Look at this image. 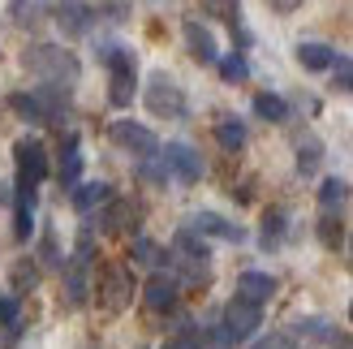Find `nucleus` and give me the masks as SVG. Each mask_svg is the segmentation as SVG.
<instances>
[{
  "instance_id": "nucleus-1",
  "label": "nucleus",
  "mask_w": 353,
  "mask_h": 349,
  "mask_svg": "<svg viewBox=\"0 0 353 349\" xmlns=\"http://www.w3.org/2000/svg\"><path fill=\"white\" fill-rule=\"evenodd\" d=\"M26 69L43 86H57V91H69V86L78 82V61H74V52H65V48H48V43L30 48L26 52Z\"/></svg>"
},
{
  "instance_id": "nucleus-2",
  "label": "nucleus",
  "mask_w": 353,
  "mask_h": 349,
  "mask_svg": "<svg viewBox=\"0 0 353 349\" xmlns=\"http://www.w3.org/2000/svg\"><path fill=\"white\" fill-rule=\"evenodd\" d=\"M147 108H151L155 117H181V112H185L181 86H176L168 74H151V82H147Z\"/></svg>"
},
{
  "instance_id": "nucleus-3",
  "label": "nucleus",
  "mask_w": 353,
  "mask_h": 349,
  "mask_svg": "<svg viewBox=\"0 0 353 349\" xmlns=\"http://www.w3.org/2000/svg\"><path fill=\"white\" fill-rule=\"evenodd\" d=\"M259 323H263V306H254V302H245V298H233L224 306V332H228V341H245V337H254L259 332Z\"/></svg>"
},
{
  "instance_id": "nucleus-4",
  "label": "nucleus",
  "mask_w": 353,
  "mask_h": 349,
  "mask_svg": "<svg viewBox=\"0 0 353 349\" xmlns=\"http://www.w3.org/2000/svg\"><path fill=\"white\" fill-rule=\"evenodd\" d=\"M13 155H17V186L22 190H34L48 177V151L34 143V138H22V143L13 147Z\"/></svg>"
},
{
  "instance_id": "nucleus-5",
  "label": "nucleus",
  "mask_w": 353,
  "mask_h": 349,
  "mask_svg": "<svg viewBox=\"0 0 353 349\" xmlns=\"http://www.w3.org/2000/svg\"><path fill=\"white\" fill-rule=\"evenodd\" d=\"M108 65H112V91H108V99L117 103V108H125V103L134 99V57L125 48H112Z\"/></svg>"
},
{
  "instance_id": "nucleus-6",
  "label": "nucleus",
  "mask_w": 353,
  "mask_h": 349,
  "mask_svg": "<svg viewBox=\"0 0 353 349\" xmlns=\"http://www.w3.org/2000/svg\"><path fill=\"white\" fill-rule=\"evenodd\" d=\"M160 160L168 164V172H176V181H185V186H194L203 177V155L194 147H185V143H168V151Z\"/></svg>"
},
{
  "instance_id": "nucleus-7",
  "label": "nucleus",
  "mask_w": 353,
  "mask_h": 349,
  "mask_svg": "<svg viewBox=\"0 0 353 349\" xmlns=\"http://www.w3.org/2000/svg\"><path fill=\"white\" fill-rule=\"evenodd\" d=\"M86 263H91V241L82 237L78 255L65 263V298H69V306H82L86 302Z\"/></svg>"
},
{
  "instance_id": "nucleus-8",
  "label": "nucleus",
  "mask_w": 353,
  "mask_h": 349,
  "mask_svg": "<svg viewBox=\"0 0 353 349\" xmlns=\"http://www.w3.org/2000/svg\"><path fill=\"white\" fill-rule=\"evenodd\" d=\"M134 298V276L125 268H108L103 272V285H99V302L108 310H125Z\"/></svg>"
},
{
  "instance_id": "nucleus-9",
  "label": "nucleus",
  "mask_w": 353,
  "mask_h": 349,
  "mask_svg": "<svg viewBox=\"0 0 353 349\" xmlns=\"http://www.w3.org/2000/svg\"><path fill=\"white\" fill-rule=\"evenodd\" d=\"M112 143L117 147H125L134 155H155V134L147 126H138V121H112Z\"/></svg>"
},
{
  "instance_id": "nucleus-10",
  "label": "nucleus",
  "mask_w": 353,
  "mask_h": 349,
  "mask_svg": "<svg viewBox=\"0 0 353 349\" xmlns=\"http://www.w3.org/2000/svg\"><path fill=\"white\" fill-rule=\"evenodd\" d=\"M172 250H176V259H181L185 268H194V276H207V241L194 233V229H181V233H176Z\"/></svg>"
},
{
  "instance_id": "nucleus-11",
  "label": "nucleus",
  "mask_w": 353,
  "mask_h": 349,
  "mask_svg": "<svg viewBox=\"0 0 353 349\" xmlns=\"http://www.w3.org/2000/svg\"><path fill=\"white\" fill-rule=\"evenodd\" d=\"M91 22H95V13L86 9L82 0H61V5H57V26L69 34V39L86 34V30H91Z\"/></svg>"
},
{
  "instance_id": "nucleus-12",
  "label": "nucleus",
  "mask_w": 353,
  "mask_h": 349,
  "mask_svg": "<svg viewBox=\"0 0 353 349\" xmlns=\"http://www.w3.org/2000/svg\"><path fill=\"white\" fill-rule=\"evenodd\" d=\"M143 298H147L151 310L168 315V310L176 306V281H172V276H164V272H155L151 281H147V289H143Z\"/></svg>"
},
{
  "instance_id": "nucleus-13",
  "label": "nucleus",
  "mask_w": 353,
  "mask_h": 349,
  "mask_svg": "<svg viewBox=\"0 0 353 349\" xmlns=\"http://www.w3.org/2000/svg\"><path fill=\"white\" fill-rule=\"evenodd\" d=\"M276 293V281L268 272H241L237 276V298H245V302H254V306H263Z\"/></svg>"
},
{
  "instance_id": "nucleus-14",
  "label": "nucleus",
  "mask_w": 353,
  "mask_h": 349,
  "mask_svg": "<svg viewBox=\"0 0 353 349\" xmlns=\"http://www.w3.org/2000/svg\"><path fill=\"white\" fill-rule=\"evenodd\" d=\"M190 229L194 233H211V237H224V241H241L245 237V229H237V224H228L224 216H216V212H199L190 220Z\"/></svg>"
},
{
  "instance_id": "nucleus-15",
  "label": "nucleus",
  "mask_w": 353,
  "mask_h": 349,
  "mask_svg": "<svg viewBox=\"0 0 353 349\" xmlns=\"http://www.w3.org/2000/svg\"><path fill=\"white\" fill-rule=\"evenodd\" d=\"M185 43L194 52V61H203V65H211L220 57V48H216V39H211V30L203 22H185Z\"/></svg>"
},
{
  "instance_id": "nucleus-16",
  "label": "nucleus",
  "mask_w": 353,
  "mask_h": 349,
  "mask_svg": "<svg viewBox=\"0 0 353 349\" xmlns=\"http://www.w3.org/2000/svg\"><path fill=\"white\" fill-rule=\"evenodd\" d=\"M297 61H302V69H314V74H319V69L336 65V52H332L327 43H302L297 48Z\"/></svg>"
},
{
  "instance_id": "nucleus-17",
  "label": "nucleus",
  "mask_w": 353,
  "mask_h": 349,
  "mask_svg": "<svg viewBox=\"0 0 353 349\" xmlns=\"http://www.w3.org/2000/svg\"><path fill=\"white\" fill-rule=\"evenodd\" d=\"M216 138H220L224 151H241L245 147V126H241V121H233V117H224L220 126H216Z\"/></svg>"
},
{
  "instance_id": "nucleus-18",
  "label": "nucleus",
  "mask_w": 353,
  "mask_h": 349,
  "mask_svg": "<svg viewBox=\"0 0 353 349\" xmlns=\"http://www.w3.org/2000/svg\"><path fill=\"white\" fill-rule=\"evenodd\" d=\"M78 168H82L78 138L69 134V138H65V151H61V181H65V186H74V181H78Z\"/></svg>"
},
{
  "instance_id": "nucleus-19",
  "label": "nucleus",
  "mask_w": 353,
  "mask_h": 349,
  "mask_svg": "<svg viewBox=\"0 0 353 349\" xmlns=\"http://www.w3.org/2000/svg\"><path fill=\"white\" fill-rule=\"evenodd\" d=\"M130 255H134V263H143V268H164V259H168L164 246H155L151 237H138Z\"/></svg>"
},
{
  "instance_id": "nucleus-20",
  "label": "nucleus",
  "mask_w": 353,
  "mask_h": 349,
  "mask_svg": "<svg viewBox=\"0 0 353 349\" xmlns=\"http://www.w3.org/2000/svg\"><path fill=\"white\" fill-rule=\"evenodd\" d=\"M103 199H108V186H103V181H91V186L74 190V207H78V212H91V207H99Z\"/></svg>"
},
{
  "instance_id": "nucleus-21",
  "label": "nucleus",
  "mask_w": 353,
  "mask_h": 349,
  "mask_svg": "<svg viewBox=\"0 0 353 349\" xmlns=\"http://www.w3.org/2000/svg\"><path fill=\"white\" fill-rule=\"evenodd\" d=\"M254 112H259L263 121H285V117H289V103L280 99V95H268V91H263V95H254Z\"/></svg>"
},
{
  "instance_id": "nucleus-22",
  "label": "nucleus",
  "mask_w": 353,
  "mask_h": 349,
  "mask_svg": "<svg viewBox=\"0 0 353 349\" xmlns=\"http://www.w3.org/2000/svg\"><path fill=\"white\" fill-rule=\"evenodd\" d=\"M345 195H349V186H345V181H336V177H327V181L319 186V203H323V212L332 216V212H336V207L345 203Z\"/></svg>"
},
{
  "instance_id": "nucleus-23",
  "label": "nucleus",
  "mask_w": 353,
  "mask_h": 349,
  "mask_svg": "<svg viewBox=\"0 0 353 349\" xmlns=\"http://www.w3.org/2000/svg\"><path fill=\"white\" fill-rule=\"evenodd\" d=\"M134 220H138V212H134L130 203H112V212H108V220H103V229L121 233V229H134Z\"/></svg>"
},
{
  "instance_id": "nucleus-24",
  "label": "nucleus",
  "mask_w": 353,
  "mask_h": 349,
  "mask_svg": "<svg viewBox=\"0 0 353 349\" xmlns=\"http://www.w3.org/2000/svg\"><path fill=\"white\" fill-rule=\"evenodd\" d=\"M9 281H13V289H17V293H30L34 285H39V268H34L30 259H22V263L13 268V276H9Z\"/></svg>"
},
{
  "instance_id": "nucleus-25",
  "label": "nucleus",
  "mask_w": 353,
  "mask_h": 349,
  "mask_svg": "<svg viewBox=\"0 0 353 349\" xmlns=\"http://www.w3.org/2000/svg\"><path fill=\"white\" fill-rule=\"evenodd\" d=\"M13 112H17V117H26V121H48L39 95H13Z\"/></svg>"
},
{
  "instance_id": "nucleus-26",
  "label": "nucleus",
  "mask_w": 353,
  "mask_h": 349,
  "mask_svg": "<svg viewBox=\"0 0 353 349\" xmlns=\"http://www.w3.org/2000/svg\"><path fill=\"white\" fill-rule=\"evenodd\" d=\"M203 13L207 17H224V22H237L241 0H203Z\"/></svg>"
},
{
  "instance_id": "nucleus-27",
  "label": "nucleus",
  "mask_w": 353,
  "mask_h": 349,
  "mask_svg": "<svg viewBox=\"0 0 353 349\" xmlns=\"http://www.w3.org/2000/svg\"><path fill=\"white\" fill-rule=\"evenodd\" d=\"M220 74H224V82H245V74H250V69H245V57H241V52L224 57L220 61Z\"/></svg>"
},
{
  "instance_id": "nucleus-28",
  "label": "nucleus",
  "mask_w": 353,
  "mask_h": 349,
  "mask_svg": "<svg viewBox=\"0 0 353 349\" xmlns=\"http://www.w3.org/2000/svg\"><path fill=\"white\" fill-rule=\"evenodd\" d=\"M280 233H285V212H268L263 216V246H276Z\"/></svg>"
},
{
  "instance_id": "nucleus-29",
  "label": "nucleus",
  "mask_w": 353,
  "mask_h": 349,
  "mask_svg": "<svg viewBox=\"0 0 353 349\" xmlns=\"http://www.w3.org/2000/svg\"><path fill=\"white\" fill-rule=\"evenodd\" d=\"M297 168H302V172L319 168V143H302V151H297Z\"/></svg>"
},
{
  "instance_id": "nucleus-30",
  "label": "nucleus",
  "mask_w": 353,
  "mask_h": 349,
  "mask_svg": "<svg viewBox=\"0 0 353 349\" xmlns=\"http://www.w3.org/2000/svg\"><path fill=\"white\" fill-rule=\"evenodd\" d=\"M30 229H34V224H30V207H17V212H13V237H17V241H26Z\"/></svg>"
},
{
  "instance_id": "nucleus-31",
  "label": "nucleus",
  "mask_w": 353,
  "mask_h": 349,
  "mask_svg": "<svg viewBox=\"0 0 353 349\" xmlns=\"http://www.w3.org/2000/svg\"><path fill=\"white\" fill-rule=\"evenodd\" d=\"M319 237L327 241V246H341V220L336 216H323L319 220Z\"/></svg>"
},
{
  "instance_id": "nucleus-32",
  "label": "nucleus",
  "mask_w": 353,
  "mask_h": 349,
  "mask_svg": "<svg viewBox=\"0 0 353 349\" xmlns=\"http://www.w3.org/2000/svg\"><path fill=\"white\" fill-rule=\"evenodd\" d=\"M143 181L164 186V181H168V164H164V160H147V164H143Z\"/></svg>"
},
{
  "instance_id": "nucleus-33",
  "label": "nucleus",
  "mask_w": 353,
  "mask_h": 349,
  "mask_svg": "<svg viewBox=\"0 0 353 349\" xmlns=\"http://www.w3.org/2000/svg\"><path fill=\"white\" fill-rule=\"evenodd\" d=\"M0 323H5V328H13V332H17V302L9 298V293H0Z\"/></svg>"
},
{
  "instance_id": "nucleus-34",
  "label": "nucleus",
  "mask_w": 353,
  "mask_h": 349,
  "mask_svg": "<svg viewBox=\"0 0 353 349\" xmlns=\"http://www.w3.org/2000/svg\"><path fill=\"white\" fill-rule=\"evenodd\" d=\"M332 69H336V82L345 86V91H353V61H345V57H336V65H332Z\"/></svg>"
},
{
  "instance_id": "nucleus-35",
  "label": "nucleus",
  "mask_w": 353,
  "mask_h": 349,
  "mask_svg": "<svg viewBox=\"0 0 353 349\" xmlns=\"http://www.w3.org/2000/svg\"><path fill=\"white\" fill-rule=\"evenodd\" d=\"M164 349H203V345H199V337H194V328H185V332H181V337H172Z\"/></svg>"
},
{
  "instance_id": "nucleus-36",
  "label": "nucleus",
  "mask_w": 353,
  "mask_h": 349,
  "mask_svg": "<svg viewBox=\"0 0 353 349\" xmlns=\"http://www.w3.org/2000/svg\"><path fill=\"white\" fill-rule=\"evenodd\" d=\"M43 263H61V246H57V237H43Z\"/></svg>"
},
{
  "instance_id": "nucleus-37",
  "label": "nucleus",
  "mask_w": 353,
  "mask_h": 349,
  "mask_svg": "<svg viewBox=\"0 0 353 349\" xmlns=\"http://www.w3.org/2000/svg\"><path fill=\"white\" fill-rule=\"evenodd\" d=\"M254 349H293V345H289L285 337H268V341H259Z\"/></svg>"
},
{
  "instance_id": "nucleus-38",
  "label": "nucleus",
  "mask_w": 353,
  "mask_h": 349,
  "mask_svg": "<svg viewBox=\"0 0 353 349\" xmlns=\"http://www.w3.org/2000/svg\"><path fill=\"white\" fill-rule=\"evenodd\" d=\"M272 5H276V9H297L302 0H272Z\"/></svg>"
},
{
  "instance_id": "nucleus-39",
  "label": "nucleus",
  "mask_w": 353,
  "mask_h": 349,
  "mask_svg": "<svg viewBox=\"0 0 353 349\" xmlns=\"http://www.w3.org/2000/svg\"><path fill=\"white\" fill-rule=\"evenodd\" d=\"M349 319H353V302H349Z\"/></svg>"
}]
</instances>
